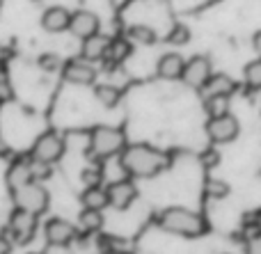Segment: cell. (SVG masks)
Masks as SVG:
<instances>
[{
  "label": "cell",
  "instance_id": "obj_21",
  "mask_svg": "<svg viewBox=\"0 0 261 254\" xmlns=\"http://www.w3.org/2000/svg\"><path fill=\"white\" fill-rule=\"evenodd\" d=\"M126 39L130 44H140V46H151L156 44V32L149 25H130L126 30Z\"/></svg>",
  "mask_w": 261,
  "mask_h": 254
},
{
  "label": "cell",
  "instance_id": "obj_22",
  "mask_svg": "<svg viewBox=\"0 0 261 254\" xmlns=\"http://www.w3.org/2000/svg\"><path fill=\"white\" fill-rule=\"evenodd\" d=\"M78 224H81L83 232L94 234L103 227V213L96 209H83L81 215H78Z\"/></svg>",
  "mask_w": 261,
  "mask_h": 254
},
{
  "label": "cell",
  "instance_id": "obj_12",
  "mask_svg": "<svg viewBox=\"0 0 261 254\" xmlns=\"http://www.w3.org/2000/svg\"><path fill=\"white\" fill-rule=\"evenodd\" d=\"M106 192H108V206H113L115 211H126L138 197V188L130 181H113Z\"/></svg>",
  "mask_w": 261,
  "mask_h": 254
},
{
  "label": "cell",
  "instance_id": "obj_13",
  "mask_svg": "<svg viewBox=\"0 0 261 254\" xmlns=\"http://www.w3.org/2000/svg\"><path fill=\"white\" fill-rule=\"evenodd\" d=\"M69 23H71V12L67 7H48L41 14V27L53 35L69 30Z\"/></svg>",
  "mask_w": 261,
  "mask_h": 254
},
{
  "label": "cell",
  "instance_id": "obj_2",
  "mask_svg": "<svg viewBox=\"0 0 261 254\" xmlns=\"http://www.w3.org/2000/svg\"><path fill=\"white\" fill-rule=\"evenodd\" d=\"M158 224H161L165 232L184 236V238H199L202 234H206V220H204L197 211L184 209V206L165 209L158 215Z\"/></svg>",
  "mask_w": 261,
  "mask_h": 254
},
{
  "label": "cell",
  "instance_id": "obj_25",
  "mask_svg": "<svg viewBox=\"0 0 261 254\" xmlns=\"http://www.w3.org/2000/svg\"><path fill=\"white\" fill-rule=\"evenodd\" d=\"M37 64H39V69H44L46 73H55L62 69V58H60L58 53H41Z\"/></svg>",
  "mask_w": 261,
  "mask_h": 254
},
{
  "label": "cell",
  "instance_id": "obj_15",
  "mask_svg": "<svg viewBox=\"0 0 261 254\" xmlns=\"http://www.w3.org/2000/svg\"><path fill=\"white\" fill-rule=\"evenodd\" d=\"M110 41H113V39H110V37H106V35H101V32L87 37V39H83L81 58H85L87 62H99V60H103L106 53H108Z\"/></svg>",
  "mask_w": 261,
  "mask_h": 254
},
{
  "label": "cell",
  "instance_id": "obj_37",
  "mask_svg": "<svg viewBox=\"0 0 261 254\" xmlns=\"http://www.w3.org/2000/svg\"><path fill=\"white\" fill-rule=\"evenodd\" d=\"M103 254H113V252H103Z\"/></svg>",
  "mask_w": 261,
  "mask_h": 254
},
{
  "label": "cell",
  "instance_id": "obj_19",
  "mask_svg": "<svg viewBox=\"0 0 261 254\" xmlns=\"http://www.w3.org/2000/svg\"><path fill=\"white\" fill-rule=\"evenodd\" d=\"M206 94H225V96H231V92L236 90V82L231 80L229 76L225 73H211V78L206 80V85L202 87Z\"/></svg>",
  "mask_w": 261,
  "mask_h": 254
},
{
  "label": "cell",
  "instance_id": "obj_29",
  "mask_svg": "<svg viewBox=\"0 0 261 254\" xmlns=\"http://www.w3.org/2000/svg\"><path fill=\"white\" fill-rule=\"evenodd\" d=\"M81 179H83V183H85V188H87V186H101L103 172H101L99 167H85V170L81 172Z\"/></svg>",
  "mask_w": 261,
  "mask_h": 254
},
{
  "label": "cell",
  "instance_id": "obj_16",
  "mask_svg": "<svg viewBox=\"0 0 261 254\" xmlns=\"http://www.w3.org/2000/svg\"><path fill=\"white\" fill-rule=\"evenodd\" d=\"M130 53H133V44H130L126 37H119V39H113V41H110L108 53H106L103 62L108 64V67H110V64L115 67V64H122Z\"/></svg>",
  "mask_w": 261,
  "mask_h": 254
},
{
  "label": "cell",
  "instance_id": "obj_3",
  "mask_svg": "<svg viewBox=\"0 0 261 254\" xmlns=\"http://www.w3.org/2000/svg\"><path fill=\"white\" fill-rule=\"evenodd\" d=\"M126 147V137L115 126H94L90 133V156L96 158H110L119 156Z\"/></svg>",
  "mask_w": 261,
  "mask_h": 254
},
{
  "label": "cell",
  "instance_id": "obj_27",
  "mask_svg": "<svg viewBox=\"0 0 261 254\" xmlns=\"http://www.w3.org/2000/svg\"><path fill=\"white\" fill-rule=\"evenodd\" d=\"M167 41H170V44H174V46L188 44V41H190V30L184 25V23H174V25H172V30L167 32Z\"/></svg>",
  "mask_w": 261,
  "mask_h": 254
},
{
  "label": "cell",
  "instance_id": "obj_28",
  "mask_svg": "<svg viewBox=\"0 0 261 254\" xmlns=\"http://www.w3.org/2000/svg\"><path fill=\"white\" fill-rule=\"evenodd\" d=\"M12 99H14V87H12V80H9V73L0 67V103Z\"/></svg>",
  "mask_w": 261,
  "mask_h": 254
},
{
  "label": "cell",
  "instance_id": "obj_31",
  "mask_svg": "<svg viewBox=\"0 0 261 254\" xmlns=\"http://www.w3.org/2000/svg\"><path fill=\"white\" fill-rule=\"evenodd\" d=\"M30 170H32V179H35V181L50 177V165L39 163V160H30Z\"/></svg>",
  "mask_w": 261,
  "mask_h": 254
},
{
  "label": "cell",
  "instance_id": "obj_9",
  "mask_svg": "<svg viewBox=\"0 0 261 254\" xmlns=\"http://www.w3.org/2000/svg\"><path fill=\"white\" fill-rule=\"evenodd\" d=\"M211 78V62L204 55H195V58L186 60L184 73H181V80L186 82L193 90H202L206 85V80Z\"/></svg>",
  "mask_w": 261,
  "mask_h": 254
},
{
  "label": "cell",
  "instance_id": "obj_1",
  "mask_svg": "<svg viewBox=\"0 0 261 254\" xmlns=\"http://www.w3.org/2000/svg\"><path fill=\"white\" fill-rule=\"evenodd\" d=\"M167 154H163L161 149L151 145H144V142H138V145H126L124 151L119 154V165L122 170L130 177L138 179H151L158 177L163 170L167 167Z\"/></svg>",
  "mask_w": 261,
  "mask_h": 254
},
{
  "label": "cell",
  "instance_id": "obj_6",
  "mask_svg": "<svg viewBox=\"0 0 261 254\" xmlns=\"http://www.w3.org/2000/svg\"><path fill=\"white\" fill-rule=\"evenodd\" d=\"M241 126L239 119L231 112L218 115V117H211L206 122V135L213 145H227V142H234L236 135H239Z\"/></svg>",
  "mask_w": 261,
  "mask_h": 254
},
{
  "label": "cell",
  "instance_id": "obj_23",
  "mask_svg": "<svg viewBox=\"0 0 261 254\" xmlns=\"http://www.w3.org/2000/svg\"><path fill=\"white\" fill-rule=\"evenodd\" d=\"M204 110L208 112V117H218V115L229 112V96L206 94V99H204Z\"/></svg>",
  "mask_w": 261,
  "mask_h": 254
},
{
  "label": "cell",
  "instance_id": "obj_14",
  "mask_svg": "<svg viewBox=\"0 0 261 254\" xmlns=\"http://www.w3.org/2000/svg\"><path fill=\"white\" fill-rule=\"evenodd\" d=\"M184 67H186L184 55L165 53V55H161V60H158L156 73H158V78H163V80H179L181 73H184Z\"/></svg>",
  "mask_w": 261,
  "mask_h": 254
},
{
  "label": "cell",
  "instance_id": "obj_20",
  "mask_svg": "<svg viewBox=\"0 0 261 254\" xmlns=\"http://www.w3.org/2000/svg\"><path fill=\"white\" fill-rule=\"evenodd\" d=\"M94 99L99 101L103 108H115L122 99V92L119 87L108 85V82H101V85H94Z\"/></svg>",
  "mask_w": 261,
  "mask_h": 254
},
{
  "label": "cell",
  "instance_id": "obj_39",
  "mask_svg": "<svg viewBox=\"0 0 261 254\" xmlns=\"http://www.w3.org/2000/svg\"><path fill=\"white\" fill-rule=\"evenodd\" d=\"M32 254H39V252H32Z\"/></svg>",
  "mask_w": 261,
  "mask_h": 254
},
{
  "label": "cell",
  "instance_id": "obj_17",
  "mask_svg": "<svg viewBox=\"0 0 261 254\" xmlns=\"http://www.w3.org/2000/svg\"><path fill=\"white\" fill-rule=\"evenodd\" d=\"M28 181H35L32 179V170H30V163H25V160H16V163H12L9 165V170H7V186L12 188H18V186H23V183H28Z\"/></svg>",
  "mask_w": 261,
  "mask_h": 254
},
{
  "label": "cell",
  "instance_id": "obj_8",
  "mask_svg": "<svg viewBox=\"0 0 261 254\" xmlns=\"http://www.w3.org/2000/svg\"><path fill=\"white\" fill-rule=\"evenodd\" d=\"M37 218L39 215L30 213V211H23V209H14V213L9 215V234L16 243H28L32 241L37 232Z\"/></svg>",
  "mask_w": 261,
  "mask_h": 254
},
{
  "label": "cell",
  "instance_id": "obj_35",
  "mask_svg": "<svg viewBox=\"0 0 261 254\" xmlns=\"http://www.w3.org/2000/svg\"><path fill=\"white\" fill-rule=\"evenodd\" d=\"M9 55H12V50H9L7 46H0V64H3L5 60H9Z\"/></svg>",
  "mask_w": 261,
  "mask_h": 254
},
{
  "label": "cell",
  "instance_id": "obj_32",
  "mask_svg": "<svg viewBox=\"0 0 261 254\" xmlns=\"http://www.w3.org/2000/svg\"><path fill=\"white\" fill-rule=\"evenodd\" d=\"M245 254H261V234L248 238V245H245Z\"/></svg>",
  "mask_w": 261,
  "mask_h": 254
},
{
  "label": "cell",
  "instance_id": "obj_11",
  "mask_svg": "<svg viewBox=\"0 0 261 254\" xmlns=\"http://www.w3.org/2000/svg\"><path fill=\"white\" fill-rule=\"evenodd\" d=\"M99 25H101V21L94 12H90V9H76V12L71 14L69 32H71L73 37H78V39H87V37L99 32Z\"/></svg>",
  "mask_w": 261,
  "mask_h": 254
},
{
  "label": "cell",
  "instance_id": "obj_5",
  "mask_svg": "<svg viewBox=\"0 0 261 254\" xmlns=\"http://www.w3.org/2000/svg\"><path fill=\"white\" fill-rule=\"evenodd\" d=\"M30 154H32V160H39V163H46V165L58 163V160L64 156L62 135H58V133H53V131L39 135L35 140V145H32Z\"/></svg>",
  "mask_w": 261,
  "mask_h": 254
},
{
  "label": "cell",
  "instance_id": "obj_18",
  "mask_svg": "<svg viewBox=\"0 0 261 254\" xmlns=\"http://www.w3.org/2000/svg\"><path fill=\"white\" fill-rule=\"evenodd\" d=\"M81 202L85 209L103 211L106 206H108V192H106V188H101V186H87L81 195Z\"/></svg>",
  "mask_w": 261,
  "mask_h": 254
},
{
  "label": "cell",
  "instance_id": "obj_30",
  "mask_svg": "<svg viewBox=\"0 0 261 254\" xmlns=\"http://www.w3.org/2000/svg\"><path fill=\"white\" fill-rule=\"evenodd\" d=\"M199 163L204 165L206 170H213V167H218L220 165V154H218V149H204L202 151V156H199Z\"/></svg>",
  "mask_w": 261,
  "mask_h": 254
},
{
  "label": "cell",
  "instance_id": "obj_26",
  "mask_svg": "<svg viewBox=\"0 0 261 254\" xmlns=\"http://www.w3.org/2000/svg\"><path fill=\"white\" fill-rule=\"evenodd\" d=\"M243 76H245V82H248L252 90H261V60L250 62L248 67H245Z\"/></svg>",
  "mask_w": 261,
  "mask_h": 254
},
{
  "label": "cell",
  "instance_id": "obj_7",
  "mask_svg": "<svg viewBox=\"0 0 261 254\" xmlns=\"http://www.w3.org/2000/svg\"><path fill=\"white\" fill-rule=\"evenodd\" d=\"M44 236H46V243H48V245L67 247L69 243L76 241L78 229H76V224H71L64 218H50L48 222L44 224Z\"/></svg>",
  "mask_w": 261,
  "mask_h": 254
},
{
  "label": "cell",
  "instance_id": "obj_36",
  "mask_svg": "<svg viewBox=\"0 0 261 254\" xmlns=\"http://www.w3.org/2000/svg\"><path fill=\"white\" fill-rule=\"evenodd\" d=\"M5 156H9V145L0 137V158H5Z\"/></svg>",
  "mask_w": 261,
  "mask_h": 254
},
{
  "label": "cell",
  "instance_id": "obj_4",
  "mask_svg": "<svg viewBox=\"0 0 261 254\" xmlns=\"http://www.w3.org/2000/svg\"><path fill=\"white\" fill-rule=\"evenodd\" d=\"M12 197H14V204L16 209H23V211H30L35 215H41L46 209H48V190L41 186L39 181H28L23 186L14 188L12 190Z\"/></svg>",
  "mask_w": 261,
  "mask_h": 254
},
{
  "label": "cell",
  "instance_id": "obj_34",
  "mask_svg": "<svg viewBox=\"0 0 261 254\" xmlns=\"http://www.w3.org/2000/svg\"><path fill=\"white\" fill-rule=\"evenodd\" d=\"M252 46H254V50L261 55V30L259 32H254V37H252Z\"/></svg>",
  "mask_w": 261,
  "mask_h": 254
},
{
  "label": "cell",
  "instance_id": "obj_10",
  "mask_svg": "<svg viewBox=\"0 0 261 254\" xmlns=\"http://www.w3.org/2000/svg\"><path fill=\"white\" fill-rule=\"evenodd\" d=\"M62 78L67 82H71V85H94L96 69L85 58H71L64 62Z\"/></svg>",
  "mask_w": 261,
  "mask_h": 254
},
{
  "label": "cell",
  "instance_id": "obj_24",
  "mask_svg": "<svg viewBox=\"0 0 261 254\" xmlns=\"http://www.w3.org/2000/svg\"><path fill=\"white\" fill-rule=\"evenodd\" d=\"M229 183L222 181V179H206V183H204V192L213 200H225L229 195Z\"/></svg>",
  "mask_w": 261,
  "mask_h": 254
},
{
  "label": "cell",
  "instance_id": "obj_38",
  "mask_svg": "<svg viewBox=\"0 0 261 254\" xmlns=\"http://www.w3.org/2000/svg\"><path fill=\"white\" fill-rule=\"evenodd\" d=\"M32 3H39V0H32Z\"/></svg>",
  "mask_w": 261,
  "mask_h": 254
},
{
  "label": "cell",
  "instance_id": "obj_33",
  "mask_svg": "<svg viewBox=\"0 0 261 254\" xmlns=\"http://www.w3.org/2000/svg\"><path fill=\"white\" fill-rule=\"evenodd\" d=\"M0 254H12V243L5 236H0Z\"/></svg>",
  "mask_w": 261,
  "mask_h": 254
}]
</instances>
